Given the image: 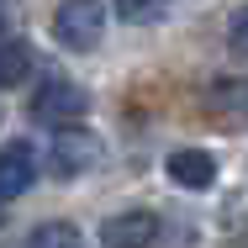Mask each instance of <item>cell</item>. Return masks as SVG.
Instances as JSON below:
<instances>
[{
	"label": "cell",
	"mask_w": 248,
	"mask_h": 248,
	"mask_svg": "<svg viewBox=\"0 0 248 248\" xmlns=\"http://www.w3.org/2000/svg\"><path fill=\"white\" fill-rule=\"evenodd\" d=\"M227 48L238 53V58H248V5L232 16V27H227Z\"/></svg>",
	"instance_id": "8fae6325"
},
{
	"label": "cell",
	"mask_w": 248,
	"mask_h": 248,
	"mask_svg": "<svg viewBox=\"0 0 248 248\" xmlns=\"http://www.w3.org/2000/svg\"><path fill=\"white\" fill-rule=\"evenodd\" d=\"M27 111H32V122H43V127H74V122L90 116V90H79L74 79H43Z\"/></svg>",
	"instance_id": "7a4b0ae2"
},
{
	"label": "cell",
	"mask_w": 248,
	"mask_h": 248,
	"mask_svg": "<svg viewBox=\"0 0 248 248\" xmlns=\"http://www.w3.org/2000/svg\"><path fill=\"white\" fill-rule=\"evenodd\" d=\"M32 180H37V148H32L27 138L5 143V148H0V201L27 196V190H32Z\"/></svg>",
	"instance_id": "277c9868"
},
{
	"label": "cell",
	"mask_w": 248,
	"mask_h": 248,
	"mask_svg": "<svg viewBox=\"0 0 248 248\" xmlns=\"http://www.w3.org/2000/svg\"><path fill=\"white\" fill-rule=\"evenodd\" d=\"M158 238H164V222L153 211H122V217H111L100 227V243L106 248H148Z\"/></svg>",
	"instance_id": "3957f363"
},
{
	"label": "cell",
	"mask_w": 248,
	"mask_h": 248,
	"mask_svg": "<svg viewBox=\"0 0 248 248\" xmlns=\"http://www.w3.org/2000/svg\"><path fill=\"white\" fill-rule=\"evenodd\" d=\"M211 106H227V111H248V79H217Z\"/></svg>",
	"instance_id": "30bf717a"
},
{
	"label": "cell",
	"mask_w": 248,
	"mask_h": 248,
	"mask_svg": "<svg viewBox=\"0 0 248 248\" xmlns=\"http://www.w3.org/2000/svg\"><path fill=\"white\" fill-rule=\"evenodd\" d=\"M164 169H169V180H174L180 190H211V185H217V158L206 148H174Z\"/></svg>",
	"instance_id": "8992f818"
},
{
	"label": "cell",
	"mask_w": 248,
	"mask_h": 248,
	"mask_svg": "<svg viewBox=\"0 0 248 248\" xmlns=\"http://www.w3.org/2000/svg\"><path fill=\"white\" fill-rule=\"evenodd\" d=\"M27 74H32V53H27V43H11V37H0V90L21 85Z\"/></svg>",
	"instance_id": "52a82bcc"
},
{
	"label": "cell",
	"mask_w": 248,
	"mask_h": 248,
	"mask_svg": "<svg viewBox=\"0 0 248 248\" xmlns=\"http://www.w3.org/2000/svg\"><path fill=\"white\" fill-rule=\"evenodd\" d=\"M0 217H5V211H0Z\"/></svg>",
	"instance_id": "4fadbf2b"
},
{
	"label": "cell",
	"mask_w": 248,
	"mask_h": 248,
	"mask_svg": "<svg viewBox=\"0 0 248 248\" xmlns=\"http://www.w3.org/2000/svg\"><path fill=\"white\" fill-rule=\"evenodd\" d=\"M95 164H100V143L90 132H74V127L58 132V143H53V174L58 180H74V174H85Z\"/></svg>",
	"instance_id": "5b68a950"
},
{
	"label": "cell",
	"mask_w": 248,
	"mask_h": 248,
	"mask_svg": "<svg viewBox=\"0 0 248 248\" xmlns=\"http://www.w3.org/2000/svg\"><path fill=\"white\" fill-rule=\"evenodd\" d=\"M53 37L69 53H90L106 37V5L100 0H63L53 11Z\"/></svg>",
	"instance_id": "6da1fadb"
},
{
	"label": "cell",
	"mask_w": 248,
	"mask_h": 248,
	"mask_svg": "<svg viewBox=\"0 0 248 248\" xmlns=\"http://www.w3.org/2000/svg\"><path fill=\"white\" fill-rule=\"evenodd\" d=\"M0 32H5V21H0Z\"/></svg>",
	"instance_id": "7c38bea8"
},
{
	"label": "cell",
	"mask_w": 248,
	"mask_h": 248,
	"mask_svg": "<svg viewBox=\"0 0 248 248\" xmlns=\"http://www.w3.org/2000/svg\"><path fill=\"white\" fill-rule=\"evenodd\" d=\"M111 11H116V21H127V27H153V21L169 16V0H111Z\"/></svg>",
	"instance_id": "ba28073f"
},
{
	"label": "cell",
	"mask_w": 248,
	"mask_h": 248,
	"mask_svg": "<svg viewBox=\"0 0 248 248\" xmlns=\"http://www.w3.org/2000/svg\"><path fill=\"white\" fill-rule=\"evenodd\" d=\"M32 243L37 248H79V227H69V222H37Z\"/></svg>",
	"instance_id": "9c48e42d"
}]
</instances>
